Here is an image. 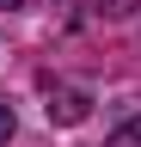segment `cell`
<instances>
[{
	"instance_id": "277c9868",
	"label": "cell",
	"mask_w": 141,
	"mask_h": 147,
	"mask_svg": "<svg viewBox=\"0 0 141 147\" xmlns=\"http://www.w3.org/2000/svg\"><path fill=\"white\" fill-rule=\"evenodd\" d=\"M0 6H25V0H0Z\"/></svg>"
},
{
	"instance_id": "7a4b0ae2",
	"label": "cell",
	"mask_w": 141,
	"mask_h": 147,
	"mask_svg": "<svg viewBox=\"0 0 141 147\" xmlns=\"http://www.w3.org/2000/svg\"><path fill=\"white\" fill-rule=\"evenodd\" d=\"M104 147H141V117H135V123H123V129H117Z\"/></svg>"
},
{
	"instance_id": "6da1fadb",
	"label": "cell",
	"mask_w": 141,
	"mask_h": 147,
	"mask_svg": "<svg viewBox=\"0 0 141 147\" xmlns=\"http://www.w3.org/2000/svg\"><path fill=\"white\" fill-rule=\"evenodd\" d=\"M86 117V92H55L49 98V123H80Z\"/></svg>"
},
{
	"instance_id": "3957f363",
	"label": "cell",
	"mask_w": 141,
	"mask_h": 147,
	"mask_svg": "<svg viewBox=\"0 0 141 147\" xmlns=\"http://www.w3.org/2000/svg\"><path fill=\"white\" fill-rule=\"evenodd\" d=\"M12 129H19V117H12V104H6V98H0V147H6V141H12Z\"/></svg>"
}]
</instances>
